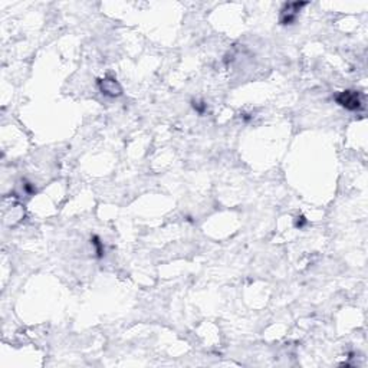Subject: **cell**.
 Masks as SVG:
<instances>
[{"mask_svg":"<svg viewBox=\"0 0 368 368\" xmlns=\"http://www.w3.org/2000/svg\"><path fill=\"white\" fill-rule=\"evenodd\" d=\"M306 3H289L285 6V9L282 10V17H280V23L282 24H291L296 19L298 12L301 10L302 6H305Z\"/></svg>","mask_w":368,"mask_h":368,"instance_id":"obj_2","label":"cell"},{"mask_svg":"<svg viewBox=\"0 0 368 368\" xmlns=\"http://www.w3.org/2000/svg\"><path fill=\"white\" fill-rule=\"evenodd\" d=\"M92 245H94V246L96 248V253H98V257L102 256V253H104V250H102V245H101V242H99V239H98L96 236H94V238H92Z\"/></svg>","mask_w":368,"mask_h":368,"instance_id":"obj_4","label":"cell"},{"mask_svg":"<svg viewBox=\"0 0 368 368\" xmlns=\"http://www.w3.org/2000/svg\"><path fill=\"white\" fill-rule=\"evenodd\" d=\"M335 101L348 111H358L362 108V99L358 91H343L335 96Z\"/></svg>","mask_w":368,"mask_h":368,"instance_id":"obj_1","label":"cell"},{"mask_svg":"<svg viewBox=\"0 0 368 368\" xmlns=\"http://www.w3.org/2000/svg\"><path fill=\"white\" fill-rule=\"evenodd\" d=\"M99 88L102 91V94L110 96H118L122 92L120 84L114 78H105V80L99 81Z\"/></svg>","mask_w":368,"mask_h":368,"instance_id":"obj_3","label":"cell"}]
</instances>
